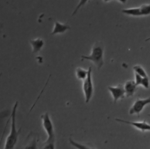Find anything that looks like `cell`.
I'll return each instance as SVG.
<instances>
[{
  "instance_id": "1",
  "label": "cell",
  "mask_w": 150,
  "mask_h": 149,
  "mask_svg": "<svg viewBox=\"0 0 150 149\" xmlns=\"http://www.w3.org/2000/svg\"><path fill=\"white\" fill-rule=\"evenodd\" d=\"M18 105V102H15L12 110L11 116H10L11 121L10 131L5 139L3 149H15V147L17 144L19 133L21 129V128H20L19 130H17L16 127V109H17ZM1 141L2 140H1V142H0V149H1Z\"/></svg>"
},
{
  "instance_id": "2",
  "label": "cell",
  "mask_w": 150,
  "mask_h": 149,
  "mask_svg": "<svg viewBox=\"0 0 150 149\" xmlns=\"http://www.w3.org/2000/svg\"><path fill=\"white\" fill-rule=\"evenodd\" d=\"M104 46L102 42L96 41L93 44L90 54L88 56L82 55L81 60H88L93 63L98 70H100L104 65Z\"/></svg>"
},
{
  "instance_id": "3",
  "label": "cell",
  "mask_w": 150,
  "mask_h": 149,
  "mask_svg": "<svg viewBox=\"0 0 150 149\" xmlns=\"http://www.w3.org/2000/svg\"><path fill=\"white\" fill-rule=\"evenodd\" d=\"M42 126L47 134L46 142L55 141V133L53 122L48 112H45L40 116Z\"/></svg>"
},
{
  "instance_id": "4",
  "label": "cell",
  "mask_w": 150,
  "mask_h": 149,
  "mask_svg": "<svg viewBox=\"0 0 150 149\" xmlns=\"http://www.w3.org/2000/svg\"><path fill=\"white\" fill-rule=\"evenodd\" d=\"M88 72L87 77L83 81L82 84V89L84 95L85 102L86 103H88L90 99H91L94 91L93 84L92 81V76H91V67H90L88 68Z\"/></svg>"
},
{
  "instance_id": "5",
  "label": "cell",
  "mask_w": 150,
  "mask_h": 149,
  "mask_svg": "<svg viewBox=\"0 0 150 149\" xmlns=\"http://www.w3.org/2000/svg\"><path fill=\"white\" fill-rule=\"evenodd\" d=\"M149 103H150V96L146 99L138 98L131 107L129 110V115L136 114L139 116L144 107Z\"/></svg>"
},
{
  "instance_id": "6",
  "label": "cell",
  "mask_w": 150,
  "mask_h": 149,
  "mask_svg": "<svg viewBox=\"0 0 150 149\" xmlns=\"http://www.w3.org/2000/svg\"><path fill=\"white\" fill-rule=\"evenodd\" d=\"M108 89L112 95L114 103H115L120 99H122L125 96L124 86L121 84H118L114 86H108Z\"/></svg>"
},
{
  "instance_id": "7",
  "label": "cell",
  "mask_w": 150,
  "mask_h": 149,
  "mask_svg": "<svg viewBox=\"0 0 150 149\" xmlns=\"http://www.w3.org/2000/svg\"><path fill=\"white\" fill-rule=\"evenodd\" d=\"M115 120L118 122L124 123L125 124H129L138 130L144 132L146 131H150V124L148 123L145 120H144L143 122H131V121H127L121 119H115Z\"/></svg>"
},
{
  "instance_id": "8",
  "label": "cell",
  "mask_w": 150,
  "mask_h": 149,
  "mask_svg": "<svg viewBox=\"0 0 150 149\" xmlns=\"http://www.w3.org/2000/svg\"><path fill=\"white\" fill-rule=\"evenodd\" d=\"M70 29V27L67 24L62 23L56 21L54 22V25L53 29V30L51 33V34L54 35L57 34L64 33L66 30Z\"/></svg>"
},
{
  "instance_id": "9",
  "label": "cell",
  "mask_w": 150,
  "mask_h": 149,
  "mask_svg": "<svg viewBox=\"0 0 150 149\" xmlns=\"http://www.w3.org/2000/svg\"><path fill=\"white\" fill-rule=\"evenodd\" d=\"M137 86L134 81L129 80L127 81L124 85L125 96L128 98L133 96L137 90Z\"/></svg>"
},
{
  "instance_id": "10",
  "label": "cell",
  "mask_w": 150,
  "mask_h": 149,
  "mask_svg": "<svg viewBox=\"0 0 150 149\" xmlns=\"http://www.w3.org/2000/svg\"><path fill=\"white\" fill-rule=\"evenodd\" d=\"M30 43L32 47V53H37L44 46V41L40 38H37L35 39H31L30 40Z\"/></svg>"
},
{
  "instance_id": "11",
  "label": "cell",
  "mask_w": 150,
  "mask_h": 149,
  "mask_svg": "<svg viewBox=\"0 0 150 149\" xmlns=\"http://www.w3.org/2000/svg\"><path fill=\"white\" fill-rule=\"evenodd\" d=\"M23 149H38L37 138L35 136L29 135L26 144Z\"/></svg>"
},
{
  "instance_id": "12",
  "label": "cell",
  "mask_w": 150,
  "mask_h": 149,
  "mask_svg": "<svg viewBox=\"0 0 150 149\" xmlns=\"http://www.w3.org/2000/svg\"><path fill=\"white\" fill-rule=\"evenodd\" d=\"M121 12L125 15L132 16H141V11L139 7L130 8L124 9L121 11Z\"/></svg>"
},
{
  "instance_id": "13",
  "label": "cell",
  "mask_w": 150,
  "mask_h": 149,
  "mask_svg": "<svg viewBox=\"0 0 150 149\" xmlns=\"http://www.w3.org/2000/svg\"><path fill=\"white\" fill-rule=\"evenodd\" d=\"M69 142L71 146H73L76 149H96L95 148L91 147L90 145L77 142L71 138H69Z\"/></svg>"
},
{
  "instance_id": "14",
  "label": "cell",
  "mask_w": 150,
  "mask_h": 149,
  "mask_svg": "<svg viewBox=\"0 0 150 149\" xmlns=\"http://www.w3.org/2000/svg\"><path fill=\"white\" fill-rule=\"evenodd\" d=\"M88 72V69L87 70L81 68V67H77L76 69V76L78 79L83 81L87 77Z\"/></svg>"
},
{
  "instance_id": "15",
  "label": "cell",
  "mask_w": 150,
  "mask_h": 149,
  "mask_svg": "<svg viewBox=\"0 0 150 149\" xmlns=\"http://www.w3.org/2000/svg\"><path fill=\"white\" fill-rule=\"evenodd\" d=\"M133 70L135 71V74L140 75L142 78L148 77L146 75V72L144 70V69L139 65H135L133 67Z\"/></svg>"
},
{
  "instance_id": "16",
  "label": "cell",
  "mask_w": 150,
  "mask_h": 149,
  "mask_svg": "<svg viewBox=\"0 0 150 149\" xmlns=\"http://www.w3.org/2000/svg\"><path fill=\"white\" fill-rule=\"evenodd\" d=\"M141 16L150 15V4H143L139 6Z\"/></svg>"
},
{
  "instance_id": "17",
  "label": "cell",
  "mask_w": 150,
  "mask_h": 149,
  "mask_svg": "<svg viewBox=\"0 0 150 149\" xmlns=\"http://www.w3.org/2000/svg\"><path fill=\"white\" fill-rule=\"evenodd\" d=\"M42 149H55V141L45 142Z\"/></svg>"
},
{
  "instance_id": "18",
  "label": "cell",
  "mask_w": 150,
  "mask_h": 149,
  "mask_svg": "<svg viewBox=\"0 0 150 149\" xmlns=\"http://www.w3.org/2000/svg\"><path fill=\"white\" fill-rule=\"evenodd\" d=\"M141 85L146 89H148L149 87V79L148 77L142 78Z\"/></svg>"
},
{
  "instance_id": "19",
  "label": "cell",
  "mask_w": 150,
  "mask_h": 149,
  "mask_svg": "<svg viewBox=\"0 0 150 149\" xmlns=\"http://www.w3.org/2000/svg\"><path fill=\"white\" fill-rule=\"evenodd\" d=\"M142 77H141L140 75L135 74V83L136 84L137 86L138 85H141V82H142Z\"/></svg>"
},
{
  "instance_id": "20",
  "label": "cell",
  "mask_w": 150,
  "mask_h": 149,
  "mask_svg": "<svg viewBox=\"0 0 150 149\" xmlns=\"http://www.w3.org/2000/svg\"><path fill=\"white\" fill-rule=\"evenodd\" d=\"M148 40H150V37H149V38H148V39H146L145 40L146 41H148Z\"/></svg>"
},
{
  "instance_id": "21",
  "label": "cell",
  "mask_w": 150,
  "mask_h": 149,
  "mask_svg": "<svg viewBox=\"0 0 150 149\" xmlns=\"http://www.w3.org/2000/svg\"><path fill=\"white\" fill-rule=\"evenodd\" d=\"M2 27V23H0V29H1Z\"/></svg>"
},
{
  "instance_id": "22",
  "label": "cell",
  "mask_w": 150,
  "mask_h": 149,
  "mask_svg": "<svg viewBox=\"0 0 150 149\" xmlns=\"http://www.w3.org/2000/svg\"><path fill=\"white\" fill-rule=\"evenodd\" d=\"M148 116H150V113H149V114H148Z\"/></svg>"
}]
</instances>
